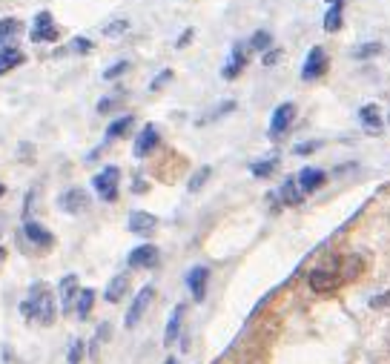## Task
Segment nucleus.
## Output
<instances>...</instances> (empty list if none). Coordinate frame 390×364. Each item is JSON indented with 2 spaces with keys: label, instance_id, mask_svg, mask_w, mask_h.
<instances>
[{
  "label": "nucleus",
  "instance_id": "obj_1",
  "mask_svg": "<svg viewBox=\"0 0 390 364\" xmlns=\"http://www.w3.org/2000/svg\"><path fill=\"white\" fill-rule=\"evenodd\" d=\"M20 313L29 321H38V324L49 327L55 321V298H52L49 284H43V281L32 284V290H29V298L20 304Z\"/></svg>",
  "mask_w": 390,
  "mask_h": 364
},
{
  "label": "nucleus",
  "instance_id": "obj_2",
  "mask_svg": "<svg viewBox=\"0 0 390 364\" xmlns=\"http://www.w3.org/2000/svg\"><path fill=\"white\" fill-rule=\"evenodd\" d=\"M153 298H155V287H153V284L141 287V290H138V295L132 298L130 310H127V318H124V324H127V327H135V324L144 318V313L149 310V304H153Z\"/></svg>",
  "mask_w": 390,
  "mask_h": 364
},
{
  "label": "nucleus",
  "instance_id": "obj_3",
  "mask_svg": "<svg viewBox=\"0 0 390 364\" xmlns=\"http://www.w3.org/2000/svg\"><path fill=\"white\" fill-rule=\"evenodd\" d=\"M118 181H121V172H118V167H106L104 172H98L92 178V187H95V192L104 201H115L118 198Z\"/></svg>",
  "mask_w": 390,
  "mask_h": 364
},
{
  "label": "nucleus",
  "instance_id": "obj_4",
  "mask_svg": "<svg viewBox=\"0 0 390 364\" xmlns=\"http://www.w3.org/2000/svg\"><path fill=\"white\" fill-rule=\"evenodd\" d=\"M29 35H32L35 43H55L57 41V26H55L52 15L49 12H38L35 23H32V32Z\"/></svg>",
  "mask_w": 390,
  "mask_h": 364
},
{
  "label": "nucleus",
  "instance_id": "obj_5",
  "mask_svg": "<svg viewBox=\"0 0 390 364\" xmlns=\"http://www.w3.org/2000/svg\"><path fill=\"white\" fill-rule=\"evenodd\" d=\"M339 276H344V272H339V270H324V267H319V270H313L310 276H307V281H310V287L316 290V293H330V290H336L339 284H342V279Z\"/></svg>",
  "mask_w": 390,
  "mask_h": 364
},
{
  "label": "nucleus",
  "instance_id": "obj_6",
  "mask_svg": "<svg viewBox=\"0 0 390 364\" xmlns=\"http://www.w3.org/2000/svg\"><path fill=\"white\" fill-rule=\"evenodd\" d=\"M293 118H295V104H281L276 112H273V118H270V138H281L287 130H290V124H293Z\"/></svg>",
  "mask_w": 390,
  "mask_h": 364
},
{
  "label": "nucleus",
  "instance_id": "obj_7",
  "mask_svg": "<svg viewBox=\"0 0 390 364\" xmlns=\"http://www.w3.org/2000/svg\"><path fill=\"white\" fill-rule=\"evenodd\" d=\"M247 57H250V43H235V46H232L230 60L224 64V78H227V80H235L238 75L244 72Z\"/></svg>",
  "mask_w": 390,
  "mask_h": 364
},
{
  "label": "nucleus",
  "instance_id": "obj_8",
  "mask_svg": "<svg viewBox=\"0 0 390 364\" xmlns=\"http://www.w3.org/2000/svg\"><path fill=\"white\" fill-rule=\"evenodd\" d=\"M23 235L29 238V244H32L35 250H52L55 247V235L46 227L35 224V221H26L23 224Z\"/></svg>",
  "mask_w": 390,
  "mask_h": 364
},
{
  "label": "nucleus",
  "instance_id": "obj_9",
  "mask_svg": "<svg viewBox=\"0 0 390 364\" xmlns=\"http://www.w3.org/2000/svg\"><path fill=\"white\" fill-rule=\"evenodd\" d=\"M327 72V55L321 46H313L307 60H305V69H302V80H316Z\"/></svg>",
  "mask_w": 390,
  "mask_h": 364
},
{
  "label": "nucleus",
  "instance_id": "obj_10",
  "mask_svg": "<svg viewBox=\"0 0 390 364\" xmlns=\"http://www.w3.org/2000/svg\"><path fill=\"white\" fill-rule=\"evenodd\" d=\"M78 293H81L78 279H75V276H64L61 287H57V295H61V313H64V316L75 313V298H78Z\"/></svg>",
  "mask_w": 390,
  "mask_h": 364
},
{
  "label": "nucleus",
  "instance_id": "obj_11",
  "mask_svg": "<svg viewBox=\"0 0 390 364\" xmlns=\"http://www.w3.org/2000/svg\"><path fill=\"white\" fill-rule=\"evenodd\" d=\"M155 264H158V247H153V244H141L130 253V267L132 270H149Z\"/></svg>",
  "mask_w": 390,
  "mask_h": 364
},
{
  "label": "nucleus",
  "instance_id": "obj_12",
  "mask_svg": "<svg viewBox=\"0 0 390 364\" xmlns=\"http://www.w3.org/2000/svg\"><path fill=\"white\" fill-rule=\"evenodd\" d=\"M158 127H153V124H146L144 130H141V135L135 138V158H146L153 149L158 146Z\"/></svg>",
  "mask_w": 390,
  "mask_h": 364
},
{
  "label": "nucleus",
  "instance_id": "obj_13",
  "mask_svg": "<svg viewBox=\"0 0 390 364\" xmlns=\"http://www.w3.org/2000/svg\"><path fill=\"white\" fill-rule=\"evenodd\" d=\"M89 206V195L81 190V187H72L61 195V209L69 212V216H75V212H83Z\"/></svg>",
  "mask_w": 390,
  "mask_h": 364
},
{
  "label": "nucleus",
  "instance_id": "obj_14",
  "mask_svg": "<svg viewBox=\"0 0 390 364\" xmlns=\"http://www.w3.org/2000/svg\"><path fill=\"white\" fill-rule=\"evenodd\" d=\"M327 181V175L321 172V169H316V167H305L302 172H298V178H295V184H298V190L302 192H316L321 184Z\"/></svg>",
  "mask_w": 390,
  "mask_h": 364
},
{
  "label": "nucleus",
  "instance_id": "obj_15",
  "mask_svg": "<svg viewBox=\"0 0 390 364\" xmlns=\"http://www.w3.org/2000/svg\"><path fill=\"white\" fill-rule=\"evenodd\" d=\"M207 279H209V270L207 267H193L187 272V284H190V293L195 301H204L207 295Z\"/></svg>",
  "mask_w": 390,
  "mask_h": 364
},
{
  "label": "nucleus",
  "instance_id": "obj_16",
  "mask_svg": "<svg viewBox=\"0 0 390 364\" xmlns=\"http://www.w3.org/2000/svg\"><path fill=\"white\" fill-rule=\"evenodd\" d=\"M155 227H158V218H155V216H149V212H141V209L130 212V230H132L135 235H149V232H155Z\"/></svg>",
  "mask_w": 390,
  "mask_h": 364
},
{
  "label": "nucleus",
  "instance_id": "obj_17",
  "mask_svg": "<svg viewBox=\"0 0 390 364\" xmlns=\"http://www.w3.org/2000/svg\"><path fill=\"white\" fill-rule=\"evenodd\" d=\"M358 120H362L365 132H370V135H379L382 132V112H379L376 104H365L362 109H358Z\"/></svg>",
  "mask_w": 390,
  "mask_h": 364
},
{
  "label": "nucleus",
  "instance_id": "obj_18",
  "mask_svg": "<svg viewBox=\"0 0 390 364\" xmlns=\"http://www.w3.org/2000/svg\"><path fill=\"white\" fill-rule=\"evenodd\" d=\"M20 20H15V18H4L0 20V52L4 49H12V41L20 35Z\"/></svg>",
  "mask_w": 390,
  "mask_h": 364
},
{
  "label": "nucleus",
  "instance_id": "obj_19",
  "mask_svg": "<svg viewBox=\"0 0 390 364\" xmlns=\"http://www.w3.org/2000/svg\"><path fill=\"white\" fill-rule=\"evenodd\" d=\"M181 321H184V304H178V307L172 310L169 321H167V330H164V344H167V347H172V344H175L178 332H181Z\"/></svg>",
  "mask_w": 390,
  "mask_h": 364
},
{
  "label": "nucleus",
  "instance_id": "obj_20",
  "mask_svg": "<svg viewBox=\"0 0 390 364\" xmlns=\"http://www.w3.org/2000/svg\"><path fill=\"white\" fill-rule=\"evenodd\" d=\"M92 304H95V290L92 287H83L81 293H78V298H75V316L83 321V318H89V313H92Z\"/></svg>",
  "mask_w": 390,
  "mask_h": 364
},
{
  "label": "nucleus",
  "instance_id": "obj_21",
  "mask_svg": "<svg viewBox=\"0 0 390 364\" xmlns=\"http://www.w3.org/2000/svg\"><path fill=\"white\" fill-rule=\"evenodd\" d=\"M127 287H130V279L127 276H115L109 284H106V293H104V298L109 301V304H118L124 295H127Z\"/></svg>",
  "mask_w": 390,
  "mask_h": 364
},
{
  "label": "nucleus",
  "instance_id": "obj_22",
  "mask_svg": "<svg viewBox=\"0 0 390 364\" xmlns=\"http://www.w3.org/2000/svg\"><path fill=\"white\" fill-rule=\"evenodd\" d=\"M279 195H281V201L287 204V206H298L305 201V192L298 190V184H295V178H287L284 184H281V190H279Z\"/></svg>",
  "mask_w": 390,
  "mask_h": 364
},
{
  "label": "nucleus",
  "instance_id": "obj_23",
  "mask_svg": "<svg viewBox=\"0 0 390 364\" xmlns=\"http://www.w3.org/2000/svg\"><path fill=\"white\" fill-rule=\"evenodd\" d=\"M109 332H112V327L104 321L98 330H95V339H92V347H89V358H92L95 364L101 361V350H104V344L109 342Z\"/></svg>",
  "mask_w": 390,
  "mask_h": 364
},
{
  "label": "nucleus",
  "instance_id": "obj_24",
  "mask_svg": "<svg viewBox=\"0 0 390 364\" xmlns=\"http://www.w3.org/2000/svg\"><path fill=\"white\" fill-rule=\"evenodd\" d=\"M132 124H135V118H132V115H121L118 120H112V124H109V130H106V138H109V141H115V138L127 135V132L132 130Z\"/></svg>",
  "mask_w": 390,
  "mask_h": 364
},
{
  "label": "nucleus",
  "instance_id": "obj_25",
  "mask_svg": "<svg viewBox=\"0 0 390 364\" xmlns=\"http://www.w3.org/2000/svg\"><path fill=\"white\" fill-rule=\"evenodd\" d=\"M20 64H23V52H18V49H4L0 52V75H6L9 69H15Z\"/></svg>",
  "mask_w": 390,
  "mask_h": 364
},
{
  "label": "nucleus",
  "instance_id": "obj_26",
  "mask_svg": "<svg viewBox=\"0 0 390 364\" xmlns=\"http://www.w3.org/2000/svg\"><path fill=\"white\" fill-rule=\"evenodd\" d=\"M250 49H256V52H267V49H273V35L264 32V29H258V32L250 38Z\"/></svg>",
  "mask_w": 390,
  "mask_h": 364
},
{
  "label": "nucleus",
  "instance_id": "obj_27",
  "mask_svg": "<svg viewBox=\"0 0 390 364\" xmlns=\"http://www.w3.org/2000/svg\"><path fill=\"white\" fill-rule=\"evenodd\" d=\"M324 29H327V32H336V29H342V6H333L324 15Z\"/></svg>",
  "mask_w": 390,
  "mask_h": 364
},
{
  "label": "nucleus",
  "instance_id": "obj_28",
  "mask_svg": "<svg viewBox=\"0 0 390 364\" xmlns=\"http://www.w3.org/2000/svg\"><path fill=\"white\" fill-rule=\"evenodd\" d=\"M273 169H276V155H273V158H267V161H256V164H253V175H256V178L273 175Z\"/></svg>",
  "mask_w": 390,
  "mask_h": 364
},
{
  "label": "nucleus",
  "instance_id": "obj_29",
  "mask_svg": "<svg viewBox=\"0 0 390 364\" xmlns=\"http://www.w3.org/2000/svg\"><path fill=\"white\" fill-rule=\"evenodd\" d=\"M209 175H213V169H209V167H201V169L193 175V181H190V192H198V190L204 187V181H207Z\"/></svg>",
  "mask_w": 390,
  "mask_h": 364
},
{
  "label": "nucleus",
  "instance_id": "obj_30",
  "mask_svg": "<svg viewBox=\"0 0 390 364\" xmlns=\"http://www.w3.org/2000/svg\"><path fill=\"white\" fill-rule=\"evenodd\" d=\"M127 29H130V20H112L109 26H104V35H106V38H115V35L127 32Z\"/></svg>",
  "mask_w": 390,
  "mask_h": 364
},
{
  "label": "nucleus",
  "instance_id": "obj_31",
  "mask_svg": "<svg viewBox=\"0 0 390 364\" xmlns=\"http://www.w3.org/2000/svg\"><path fill=\"white\" fill-rule=\"evenodd\" d=\"M83 353H86V342L75 339V342H72V347H69V364H81Z\"/></svg>",
  "mask_w": 390,
  "mask_h": 364
},
{
  "label": "nucleus",
  "instance_id": "obj_32",
  "mask_svg": "<svg viewBox=\"0 0 390 364\" xmlns=\"http://www.w3.org/2000/svg\"><path fill=\"white\" fill-rule=\"evenodd\" d=\"M127 69H130L127 60H118V64H112V66L104 72V80H112V78H118V75H124Z\"/></svg>",
  "mask_w": 390,
  "mask_h": 364
},
{
  "label": "nucleus",
  "instance_id": "obj_33",
  "mask_svg": "<svg viewBox=\"0 0 390 364\" xmlns=\"http://www.w3.org/2000/svg\"><path fill=\"white\" fill-rule=\"evenodd\" d=\"M379 52H382V43H365V46L353 49V57H370V55H379Z\"/></svg>",
  "mask_w": 390,
  "mask_h": 364
},
{
  "label": "nucleus",
  "instance_id": "obj_34",
  "mask_svg": "<svg viewBox=\"0 0 390 364\" xmlns=\"http://www.w3.org/2000/svg\"><path fill=\"white\" fill-rule=\"evenodd\" d=\"M69 52H92V43H89L86 38H75L69 43Z\"/></svg>",
  "mask_w": 390,
  "mask_h": 364
},
{
  "label": "nucleus",
  "instance_id": "obj_35",
  "mask_svg": "<svg viewBox=\"0 0 390 364\" xmlns=\"http://www.w3.org/2000/svg\"><path fill=\"white\" fill-rule=\"evenodd\" d=\"M279 57H281V49H267L264 52V66H276Z\"/></svg>",
  "mask_w": 390,
  "mask_h": 364
},
{
  "label": "nucleus",
  "instance_id": "obj_36",
  "mask_svg": "<svg viewBox=\"0 0 390 364\" xmlns=\"http://www.w3.org/2000/svg\"><path fill=\"white\" fill-rule=\"evenodd\" d=\"M232 109H235V104H232V101H227V104H221V106H218L216 112H209V115H207L204 120H213V118H218L221 112H232ZM204 120H201V124H204Z\"/></svg>",
  "mask_w": 390,
  "mask_h": 364
},
{
  "label": "nucleus",
  "instance_id": "obj_37",
  "mask_svg": "<svg viewBox=\"0 0 390 364\" xmlns=\"http://www.w3.org/2000/svg\"><path fill=\"white\" fill-rule=\"evenodd\" d=\"M316 149H319V144H298L295 155H310V153H316Z\"/></svg>",
  "mask_w": 390,
  "mask_h": 364
},
{
  "label": "nucleus",
  "instance_id": "obj_38",
  "mask_svg": "<svg viewBox=\"0 0 390 364\" xmlns=\"http://www.w3.org/2000/svg\"><path fill=\"white\" fill-rule=\"evenodd\" d=\"M169 78H172V69H167V72H161V75H158V78H155L153 83H149V89H158V86H164V83H167Z\"/></svg>",
  "mask_w": 390,
  "mask_h": 364
},
{
  "label": "nucleus",
  "instance_id": "obj_39",
  "mask_svg": "<svg viewBox=\"0 0 390 364\" xmlns=\"http://www.w3.org/2000/svg\"><path fill=\"white\" fill-rule=\"evenodd\" d=\"M387 304H390V293H382L370 301V307H387Z\"/></svg>",
  "mask_w": 390,
  "mask_h": 364
},
{
  "label": "nucleus",
  "instance_id": "obj_40",
  "mask_svg": "<svg viewBox=\"0 0 390 364\" xmlns=\"http://www.w3.org/2000/svg\"><path fill=\"white\" fill-rule=\"evenodd\" d=\"M115 104H118V98H104V101L98 104V112H104V115H106V112H109Z\"/></svg>",
  "mask_w": 390,
  "mask_h": 364
},
{
  "label": "nucleus",
  "instance_id": "obj_41",
  "mask_svg": "<svg viewBox=\"0 0 390 364\" xmlns=\"http://www.w3.org/2000/svg\"><path fill=\"white\" fill-rule=\"evenodd\" d=\"M190 38H193V29H187V32L181 35V41H178V46H187V43H190Z\"/></svg>",
  "mask_w": 390,
  "mask_h": 364
},
{
  "label": "nucleus",
  "instance_id": "obj_42",
  "mask_svg": "<svg viewBox=\"0 0 390 364\" xmlns=\"http://www.w3.org/2000/svg\"><path fill=\"white\" fill-rule=\"evenodd\" d=\"M4 261H6V250H4V247H0V264H4Z\"/></svg>",
  "mask_w": 390,
  "mask_h": 364
},
{
  "label": "nucleus",
  "instance_id": "obj_43",
  "mask_svg": "<svg viewBox=\"0 0 390 364\" xmlns=\"http://www.w3.org/2000/svg\"><path fill=\"white\" fill-rule=\"evenodd\" d=\"M327 4H330V6H342V0H327Z\"/></svg>",
  "mask_w": 390,
  "mask_h": 364
},
{
  "label": "nucleus",
  "instance_id": "obj_44",
  "mask_svg": "<svg viewBox=\"0 0 390 364\" xmlns=\"http://www.w3.org/2000/svg\"><path fill=\"white\" fill-rule=\"evenodd\" d=\"M4 192H6V187H4V184H0V198H4Z\"/></svg>",
  "mask_w": 390,
  "mask_h": 364
},
{
  "label": "nucleus",
  "instance_id": "obj_45",
  "mask_svg": "<svg viewBox=\"0 0 390 364\" xmlns=\"http://www.w3.org/2000/svg\"><path fill=\"white\" fill-rule=\"evenodd\" d=\"M164 364H178V361H175V358H167V361H164Z\"/></svg>",
  "mask_w": 390,
  "mask_h": 364
}]
</instances>
